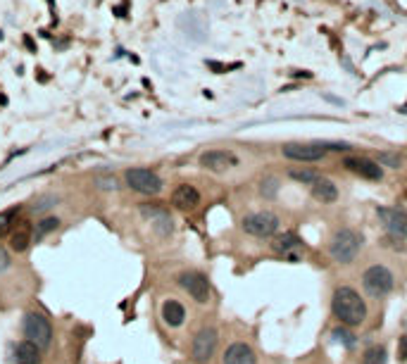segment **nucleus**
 I'll return each instance as SVG.
<instances>
[{
    "instance_id": "30",
    "label": "nucleus",
    "mask_w": 407,
    "mask_h": 364,
    "mask_svg": "<svg viewBox=\"0 0 407 364\" xmlns=\"http://www.w3.org/2000/svg\"><path fill=\"white\" fill-rule=\"evenodd\" d=\"M24 46H27L29 50H31V53H36V43L31 41V36H24Z\"/></svg>"
},
{
    "instance_id": "10",
    "label": "nucleus",
    "mask_w": 407,
    "mask_h": 364,
    "mask_svg": "<svg viewBox=\"0 0 407 364\" xmlns=\"http://www.w3.org/2000/svg\"><path fill=\"white\" fill-rule=\"evenodd\" d=\"M379 219L393 238L407 236V212H402L400 207H379Z\"/></svg>"
},
{
    "instance_id": "28",
    "label": "nucleus",
    "mask_w": 407,
    "mask_h": 364,
    "mask_svg": "<svg viewBox=\"0 0 407 364\" xmlns=\"http://www.w3.org/2000/svg\"><path fill=\"white\" fill-rule=\"evenodd\" d=\"M10 264V257H8V253H5V248H0V272L5 269Z\"/></svg>"
},
{
    "instance_id": "1",
    "label": "nucleus",
    "mask_w": 407,
    "mask_h": 364,
    "mask_svg": "<svg viewBox=\"0 0 407 364\" xmlns=\"http://www.w3.org/2000/svg\"><path fill=\"white\" fill-rule=\"evenodd\" d=\"M331 307H334L336 317L341 319L343 324H348V326H360L364 321V317H367V305L360 298V293L348 288V286H343V288H338L334 293Z\"/></svg>"
},
{
    "instance_id": "25",
    "label": "nucleus",
    "mask_w": 407,
    "mask_h": 364,
    "mask_svg": "<svg viewBox=\"0 0 407 364\" xmlns=\"http://www.w3.org/2000/svg\"><path fill=\"white\" fill-rule=\"evenodd\" d=\"M95 183H98L100 188H105V191H115L117 188V179L115 176H98Z\"/></svg>"
},
{
    "instance_id": "29",
    "label": "nucleus",
    "mask_w": 407,
    "mask_h": 364,
    "mask_svg": "<svg viewBox=\"0 0 407 364\" xmlns=\"http://www.w3.org/2000/svg\"><path fill=\"white\" fill-rule=\"evenodd\" d=\"M400 357H402V359H407V336L400 340Z\"/></svg>"
},
{
    "instance_id": "16",
    "label": "nucleus",
    "mask_w": 407,
    "mask_h": 364,
    "mask_svg": "<svg viewBox=\"0 0 407 364\" xmlns=\"http://www.w3.org/2000/svg\"><path fill=\"white\" fill-rule=\"evenodd\" d=\"M15 364H41V347L29 340H22L15 347Z\"/></svg>"
},
{
    "instance_id": "15",
    "label": "nucleus",
    "mask_w": 407,
    "mask_h": 364,
    "mask_svg": "<svg viewBox=\"0 0 407 364\" xmlns=\"http://www.w3.org/2000/svg\"><path fill=\"white\" fill-rule=\"evenodd\" d=\"M255 362H257V357H255L250 345H245V343H234V345L226 347L224 364H255Z\"/></svg>"
},
{
    "instance_id": "17",
    "label": "nucleus",
    "mask_w": 407,
    "mask_h": 364,
    "mask_svg": "<svg viewBox=\"0 0 407 364\" xmlns=\"http://www.w3.org/2000/svg\"><path fill=\"white\" fill-rule=\"evenodd\" d=\"M162 319L167 326H181L186 319V310L179 300H164L162 305Z\"/></svg>"
},
{
    "instance_id": "19",
    "label": "nucleus",
    "mask_w": 407,
    "mask_h": 364,
    "mask_svg": "<svg viewBox=\"0 0 407 364\" xmlns=\"http://www.w3.org/2000/svg\"><path fill=\"white\" fill-rule=\"evenodd\" d=\"M57 226H60V219L57 217H43L36 226H34V243H41L48 233L57 231Z\"/></svg>"
},
{
    "instance_id": "13",
    "label": "nucleus",
    "mask_w": 407,
    "mask_h": 364,
    "mask_svg": "<svg viewBox=\"0 0 407 364\" xmlns=\"http://www.w3.org/2000/svg\"><path fill=\"white\" fill-rule=\"evenodd\" d=\"M172 202L179 209H193V207H198L200 193H198V188H193L190 183H181V186H176V188H174Z\"/></svg>"
},
{
    "instance_id": "8",
    "label": "nucleus",
    "mask_w": 407,
    "mask_h": 364,
    "mask_svg": "<svg viewBox=\"0 0 407 364\" xmlns=\"http://www.w3.org/2000/svg\"><path fill=\"white\" fill-rule=\"evenodd\" d=\"M215 347H217V328L205 326L200 328L195 338H193V345H190V355L195 362H208L210 357L215 355Z\"/></svg>"
},
{
    "instance_id": "11",
    "label": "nucleus",
    "mask_w": 407,
    "mask_h": 364,
    "mask_svg": "<svg viewBox=\"0 0 407 364\" xmlns=\"http://www.w3.org/2000/svg\"><path fill=\"white\" fill-rule=\"evenodd\" d=\"M179 286L188 293L193 300L198 302H208L210 300V283L208 279L198 272H186L179 276Z\"/></svg>"
},
{
    "instance_id": "27",
    "label": "nucleus",
    "mask_w": 407,
    "mask_h": 364,
    "mask_svg": "<svg viewBox=\"0 0 407 364\" xmlns=\"http://www.w3.org/2000/svg\"><path fill=\"white\" fill-rule=\"evenodd\" d=\"M379 160H381L383 164H390V167H400V157L393 155V153H381Z\"/></svg>"
},
{
    "instance_id": "24",
    "label": "nucleus",
    "mask_w": 407,
    "mask_h": 364,
    "mask_svg": "<svg viewBox=\"0 0 407 364\" xmlns=\"http://www.w3.org/2000/svg\"><path fill=\"white\" fill-rule=\"evenodd\" d=\"M331 336H334L338 343H343V345H348V347L355 345V336H353V333H348L345 328H334V333H331Z\"/></svg>"
},
{
    "instance_id": "21",
    "label": "nucleus",
    "mask_w": 407,
    "mask_h": 364,
    "mask_svg": "<svg viewBox=\"0 0 407 364\" xmlns=\"http://www.w3.org/2000/svg\"><path fill=\"white\" fill-rule=\"evenodd\" d=\"M288 176L293 179V181H300V183H308V186H312V183H317L322 176H319V172H315L312 167H302V169H290Z\"/></svg>"
},
{
    "instance_id": "14",
    "label": "nucleus",
    "mask_w": 407,
    "mask_h": 364,
    "mask_svg": "<svg viewBox=\"0 0 407 364\" xmlns=\"http://www.w3.org/2000/svg\"><path fill=\"white\" fill-rule=\"evenodd\" d=\"M31 243H34V228L29 226L27 221L17 224V226L10 231V248L15 253H24Z\"/></svg>"
},
{
    "instance_id": "5",
    "label": "nucleus",
    "mask_w": 407,
    "mask_h": 364,
    "mask_svg": "<svg viewBox=\"0 0 407 364\" xmlns=\"http://www.w3.org/2000/svg\"><path fill=\"white\" fill-rule=\"evenodd\" d=\"M127 183L134 191L143 193V195H157L162 191V179L153 172V169H143V167H134L124 174Z\"/></svg>"
},
{
    "instance_id": "26",
    "label": "nucleus",
    "mask_w": 407,
    "mask_h": 364,
    "mask_svg": "<svg viewBox=\"0 0 407 364\" xmlns=\"http://www.w3.org/2000/svg\"><path fill=\"white\" fill-rule=\"evenodd\" d=\"M276 191H279V181H276V179H267V181H264L262 193L267 195V198H271V195H274Z\"/></svg>"
},
{
    "instance_id": "23",
    "label": "nucleus",
    "mask_w": 407,
    "mask_h": 364,
    "mask_svg": "<svg viewBox=\"0 0 407 364\" xmlns=\"http://www.w3.org/2000/svg\"><path fill=\"white\" fill-rule=\"evenodd\" d=\"M364 364H386V347L383 345L369 347L367 355H364Z\"/></svg>"
},
{
    "instance_id": "7",
    "label": "nucleus",
    "mask_w": 407,
    "mask_h": 364,
    "mask_svg": "<svg viewBox=\"0 0 407 364\" xmlns=\"http://www.w3.org/2000/svg\"><path fill=\"white\" fill-rule=\"evenodd\" d=\"M276 228H279V217L271 214V212H255V214H248V217L243 219V231L245 233H250V236L267 238V236H271Z\"/></svg>"
},
{
    "instance_id": "22",
    "label": "nucleus",
    "mask_w": 407,
    "mask_h": 364,
    "mask_svg": "<svg viewBox=\"0 0 407 364\" xmlns=\"http://www.w3.org/2000/svg\"><path fill=\"white\" fill-rule=\"evenodd\" d=\"M17 214H19V207H10L0 212V233L10 231L12 226H17Z\"/></svg>"
},
{
    "instance_id": "3",
    "label": "nucleus",
    "mask_w": 407,
    "mask_h": 364,
    "mask_svg": "<svg viewBox=\"0 0 407 364\" xmlns=\"http://www.w3.org/2000/svg\"><path fill=\"white\" fill-rule=\"evenodd\" d=\"M24 336H27L29 343H34L36 347L45 350L50 345V340H53V326H50V321L41 312H29L24 317Z\"/></svg>"
},
{
    "instance_id": "2",
    "label": "nucleus",
    "mask_w": 407,
    "mask_h": 364,
    "mask_svg": "<svg viewBox=\"0 0 407 364\" xmlns=\"http://www.w3.org/2000/svg\"><path fill=\"white\" fill-rule=\"evenodd\" d=\"M362 246V238L357 231L353 228H341L334 238H331V246H329V253L334 257L336 262L348 264L350 260H355V255L360 253Z\"/></svg>"
},
{
    "instance_id": "4",
    "label": "nucleus",
    "mask_w": 407,
    "mask_h": 364,
    "mask_svg": "<svg viewBox=\"0 0 407 364\" xmlns=\"http://www.w3.org/2000/svg\"><path fill=\"white\" fill-rule=\"evenodd\" d=\"M326 148L331 150H345L341 143H288L283 146V155L288 160H298V162H317L326 155Z\"/></svg>"
},
{
    "instance_id": "18",
    "label": "nucleus",
    "mask_w": 407,
    "mask_h": 364,
    "mask_svg": "<svg viewBox=\"0 0 407 364\" xmlns=\"http://www.w3.org/2000/svg\"><path fill=\"white\" fill-rule=\"evenodd\" d=\"M310 188H312V198L319 200V202H334L336 198H338V188H336V183L329 181V179H319V181L312 183Z\"/></svg>"
},
{
    "instance_id": "12",
    "label": "nucleus",
    "mask_w": 407,
    "mask_h": 364,
    "mask_svg": "<svg viewBox=\"0 0 407 364\" xmlns=\"http://www.w3.org/2000/svg\"><path fill=\"white\" fill-rule=\"evenodd\" d=\"M343 164H345V169L360 174L362 179H369V181H379L381 176H383V169H381L374 160H369V157H357L355 155V157H348Z\"/></svg>"
},
{
    "instance_id": "6",
    "label": "nucleus",
    "mask_w": 407,
    "mask_h": 364,
    "mask_svg": "<svg viewBox=\"0 0 407 364\" xmlns=\"http://www.w3.org/2000/svg\"><path fill=\"white\" fill-rule=\"evenodd\" d=\"M362 283H364V291L369 293V295L381 298V295L390 293V288H393V274H390L386 267L376 264V267H369V269L364 272Z\"/></svg>"
},
{
    "instance_id": "32",
    "label": "nucleus",
    "mask_w": 407,
    "mask_h": 364,
    "mask_svg": "<svg viewBox=\"0 0 407 364\" xmlns=\"http://www.w3.org/2000/svg\"><path fill=\"white\" fill-rule=\"evenodd\" d=\"M0 41H3V31H0Z\"/></svg>"
},
{
    "instance_id": "9",
    "label": "nucleus",
    "mask_w": 407,
    "mask_h": 364,
    "mask_svg": "<svg viewBox=\"0 0 407 364\" xmlns=\"http://www.w3.org/2000/svg\"><path fill=\"white\" fill-rule=\"evenodd\" d=\"M200 167L208 169V172L222 174V172H229V169L238 167V157L231 150H208V153L200 155Z\"/></svg>"
},
{
    "instance_id": "31",
    "label": "nucleus",
    "mask_w": 407,
    "mask_h": 364,
    "mask_svg": "<svg viewBox=\"0 0 407 364\" xmlns=\"http://www.w3.org/2000/svg\"><path fill=\"white\" fill-rule=\"evenodd\" d=\"M45 3H48V5H50V10L55 12V3H53V0H45Z\"/></svg>"
},
{
    "instance_id": "20",
    "label": "nucleus",
    "mask_w": 407,
    "mask_h": 364,
    "mask_svg": "<svg viewBox=\"0 0 407 364\" xmlns=\"http://www.w3.org/2000/svg\"><path fill=\"white\" fill-rule=\"evenodd\" d=\"M298 243H300L298 236H293V233H281V236H274V240H271V250H274L276 255H283V253L293 250Z\"/></svg>"
}]
</instances>
